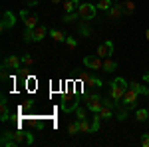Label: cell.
Here are the masks:
<instances>
[{"instance_id": "obj_14", "label": "cell", "mask_w": 149, "mask_h": 147, "mask_svg": "<svg viewBox=\"0 0 149 147\" xmlns=\"http://www.w3.org/2000/svg\"><path fill=\"white\" fill-rule=\"evenodd\" d=\"M80 0H64L62 2V8H64V12H76L78 8H80Z\"/></svg>"}, {"instance_id": "obj_4", "label": "cell", "mask_w": 149, "mask_h": 147, "mask_svg": "<svg viewBox=\"0 0 149 147\" xmlns=\"http://www.w3.org/2000/svg\"><path fill=\"white\" fill-rule=\"evenodd\" d=\"M86 107H88L92 113H97L103 107V98H102V95H97V93L88 95V98H86Z\"/></svg>"}, {"instance_id": "obj_19", "label": "cell", "mask_w": 149, "mask_h": 147, "mask_svg": "<svg viewBox=\"0 0 149 147\" xmlns=\"http://www.w3.org/2000/svg\"><path fill=\"white\" fill-rule=\"evenodd\" d=\"M78 123H80V133H93L92 125L88 123V117L86 119H78Z\"/></svg>"}, {"instance_id": "obj_11", "label": "cell", "mask_w": 149, "mask_h": 147, "mask_svg": "<svg viewBox=\"0 0 149 147\" xmlns=\"http://www.w3.org/2000/svg\"><path fill=\"white\" fill-rule=\"evenodd\" d=\"M46 34H50V30H48L46 26H36L34 30H32V42H40V40H44Z\"/></svg>"}, {"instance_id": "obj_33", "label": "cell", "mask_w": 149, "mask_h": 147, "mask_svg": "<svg viewBox=\"0 0 149 147\" xmlns=\"http://www.w3.org/2000/svg\"><path fill=\"white\" fill-rule=\"evenodd\" d=\"M111 2H117V0H111Z\"/></svg>"}, {"instance_id": "obj_18", "label": "cell", "mask_w": 149, "mask_h": 147, "mask_svg": "<svg viewBox=\"0 0 149 147\" xmlns=\"http://www.w3.org/2000/svg\"><path fill=\"white\" fill-rule=\"evenodd\" d=\"M135 119H137L139 123H143V121H149V109H143V107H139L137 111H135Z\"/></svg>"}, {"instance_id": "obj_20", "label": "cell", "mask_w": 149, "mask_h": 147, "mask_svg": "<svg viewBox=\"0 0 149 147\" xmlns=\"http://www.w3.org/2000/svg\"><path fill=\"white\" fill-rule=\"evenodd\" d=\"M95 6H97V10H102V12H107L109 8H111V6H113V2H111V0H100V2H97Z\"/></svg>"}, {"instance_id": "obj_32", "label": "cell", "mask_w": 149, "mask_h": 147, "mask_svg": "<svg viewBox=\"0 0 149 147\" xmlns=\"http://www.w3.org/2000/svg\"><path fill=\"white\" fill-rule=\"evenodd\" d=\"M52 2H54V4H58V2H64V0H52Z\"/></svg>"}, {"instance_id": "obj_22", "label": "cell", "mask_w": 149, "mask_h": 147, "mask_svg": "<svg viewBox=\"0 0 149 147\" xmlns=\"http://www.w3.org/2000/svg\"><path fill=\"white\" fill-rule=\"evenodd\" d=\"M68 133L70 135H78V133H80V123H78V119H76L74 123L68 125Z\"/></svg>"}, {"instance_id": "obj_28", "label": "cell", "mask_w": 149, "mask_h": 147, "mask_svg": "<svg viewBox=\"0 0 149 147\" xmlns=\"http://www.w3.org/2000/svg\"><path fill=\"white\" fill-rule=\"evenodd\" d=\"M80 32L84 36H90V28H88V26H80Z\"/></svg>"}, {"instance_id": "obj_7", "label": "cell", "mask_w": 149, "mask_h": 147, "mask_svg": "<svg viewBox=\"0 0 149 147\" xmlns=\"http://www.w3.org/2000/svg\"><path fill=\"white\" fill-rule=\"evenodd\" d=\"M113 42H111V40H107V42H103V44H100L97 46V50H95V54H97V56L100 58H109L111 56V54H113Z\"/></svg>"}, {"instance_id": "obj_34", "label": "cell", "mask_w": 149, "mask_h": 147, "mask_svg": "<svg viewBox=\"0 0 149 147\" xmlns=\"http://www.w3.org/2000/svg\"><path fill=\"white\" fill-rule=\"evenodd\" d=\"M147 123H149V121H147Z\"/></svg>"}, {"instance_id": "obj_6", "label": "cell", "mask_w": 149, "mask_h": 147, "mask_svg": "<svg viewBox=\"0 0 149 147\" xmlns=\"http://www.w3.org/2000/svg\"><path fill=\"white\" fill-rule=\"evenodd\" d=\"M137 98H139V91H135L133 88H127L125 95H123V100H121V105H123L125 109H131V107H135Z\"/></svg>"}, {"instance_id": "obj_26", "label": "cell", "mask_w": 149, "mask_h": 147, "mask_svg": "<svg viewBox=\"0 0 149 147\" xmlns=\"http://www.w3.org/2000/svg\"><path fill=\"white\" fill-rule=\"evenodd\" d=\"M76 119H86V109L76 107Z\"/></svg>"}, {"instance_id": "obj_23", "label": "cell", "mask_w": 149, "mask_h": 147, "mask_svg": "<svg viewBox=\"0 0 149 147\" xmlns=\"http://www.w3.org/2000/svg\"><path fill=\"white\" fill-rule=\"evenodd\" d=\"M123 10H125V14H133V12H135L133 0H125V2H123Z\"/></svg>"}, {"instance_id": "obj_25", "label": "cell", "mask_w": 149, "mask_h": 147, "mask_svg": "<svg viewBox=\"0 0 149 147\" xmlns=\"http://www.w3.org/2000/svg\"><path fill=\"white\" fill-rule=\"evenodd\" d=\"M22 64H26V66H32V64H34V58L30 56V54H24V56H22Z\"/></svg>"}, {"instance_id": "obj_31", "label": "cell", "mask_w": 149, "mask_h": 147, "mask_svg": "<svg viewBox=\"0 0 149 147\" xmlns=\"http://www.w3.org/2000/svg\"><path fill=\"white\" fill-rule=\"evenodd\" d=\"M145 40H147V42H149V28H147V30H145Z\"/></svg>"}, {"instance_id": "obj_3", "label": "cell", "mask_w": 149, "mask_h": 147, "mask_svg": "<svg viewBox=\"0 0 149 147\" xmlns=\"http://www.w3.org/2000/svg\"><path fill=\"white\" fill-rule=\"evenodd\" d=\"M78 14H80V20L81 22H92L97 14V6L92 4V2H81L80 8H78Z\"/></svg>"}, {"instance_id": "obj_10", "label": "cell", "mask_w": 149, "mask_h": 147, "mask_svg": "<svg viewBox=\"0 0 149 147\" xmlns=\"http://www.w3.org/2000/svg\"><path fill=\"white\" fill-rule=\"evenodd\" d=\"M14 24H16V16L12 14L10 10L4 12V18H2V24H0V28L6 32V30H10V28H14Z\"/></svg>"}, {"instance_id": "obj_1", "label": "cell", "mask_w": 149, "mask_h": 147, "mask_svg": "<svg viewBox=\"0 0 149 147\" xmlns=\"http://www.w3.org/2000/svg\"><path fill=\"white\" fill-rule=\"evenodd\" d=\"M0 143L4 147L30 145V143H34V137H32V133H28V131H8V129H4Z\"/></svg>"}, {"instance_id": "obj_17", "label": "cell", "mask_w": 149, "mask_h": 147, "mask_svg": "<svg viewBox=\"0 0 149 147\" xmlns=\"http://www.w3.org/2000/svg\"><path fill=\"white\" fill-rule=\"evenodd\" d=\"M50 36H52L54 42H66V32H62V30L52 28V30H50Z\"/></svg>"}, {"instance_id": "obj_12", "label": "cell", "mask_w": 149, "mask_h": 147, "mask_svg": "<svg viewBox=\"0 0 149 147\" xmlns=\"http://www.w3.org/2000/svg\"><path fill=\"white\" fill-rule=\"evenodd\" d=\"M4 66L8 70H20V66H22V58H18V56H8L6 60H4Z\"/></svg>"}, {"instance_id": "obj_21", "label": "cell", "mask_w": 149, "mask_h": 147, "mask_svg": "<svg viewBox=\"0 0 149 147\" xmlns=\"http://www.w3.org/2000/svg\"><path fill=\"white\" fill-rule=\"evenodd\" d=\"M84 84H86V86H92V88H102V86H103V82L100 78H92V76L86 79Z\"/></svg>"}, {"instance_id": "obj_27", "label": "cell", "mask_w": 149, "mask_h": 147, "mask_svg": "<svg viewBox=\"0 0 149 147\" xmlns=\"http://www.w3.org/2000/svg\"><path fill=\"white\" fill-rule=\"evenodd\" d=\"M141 145L149 147V133H143V135H141Z\"/></svg>"}, {"instance_id": "obj_24", "label": "cell", "mask_w": 149, "mask_h": 147, "mask_svg": "<svg viewBox=\"0 0 149 147\" xmlns=\"http://www.w3.org/2000/svg\"><path fill=\"white\" fill-rule=\"evenodd\" d=\"M66 46H68L70 50H76L78 48V40L74 36H66Z\"/></svg>"}, {"instance_id": "obj_9", "label": "cell", "mask_w": 149, "mask_h": 147, "mask_svg": "<svg viewBox=\"0 0 149 147\" xmlns=\"http://www.w3.org/2000/svg\"><path fill=\"white\" fill-rule=\"evenodd\" d=\"M125 14L123 10V4H119V2H113V6L107 10V18H111V20H117V18H121Z\"/></svg>"}, {"instance_id": "obj_5", "label": "cell", "mask_w": 149, "mask_h": 147, "mask_svg": "<svg viewBox=\"0 0 149 147\" xmlns=\"http://www.w3.org/2000/svg\"><path fill=\"white\" fill-rule=\"evenodd\" d=\"M84 66L92 72H97V70H103V58H100L97 54L93 56H86L84 58Z\"/></svg>"}, {"instance_id": "obj_13", "label": "cell", "mask_w": 149, "mask_h": 147, "mask_svg": "<svg viewBox=\"0 0 149 147\" xmlns=\"http://www.w3.org/2000/svg\"><path fill=\"white\" fill-rule=\"evenodd\" d=\"M0 113H2V117H0L2 121H8L10 119V109H8V102H6L4 95L0 98Z\"/></svg>"}, {"instance_id": "obj_2", "label": "cell", "mask_w": 149, "mask_h": 147, "mask_svg": "<svg viewBox=\"0 0 149 147\" xmlns=\"http://www.w3.org/2000/svg\"><path fill=\"white\" fill-rule=\"evenodd\" d=\"M127 88H129V82L125 78H115L111 84H109V98L113 100V102L121 103L123 100V95H125Z\"/></svg>"}, {"instance_id": "obj_29", "label": "cell", "mask_w": 149, "mask_h": 147, "mask_svg": "<svg viewBox=\"0 0 149 147\" xmlns=\"http://www.w3.org/2000/svg\"><path fill=\"white\" fill-rule=\"evenodd\" d=\"M26 2H28V6H38L40 0H26Z\"/></svg>"}, {"instance_id": "obj_8", "label": "cell", "mask_w": 149, "mask_h": 147, "mask_svg": "<svg viewBox=\"0 0 149 147\" xmlns=\"http://www.w3.org/2000/svg\"><path fill=\"white\" fill-rule=\"evenodd\" d=\"M20 16H22L24 26H26L28 30H34L36 26H38V22H40V18H38L36 14H28L26 10H22V12H20Z\"/></svg>"}, {"instance_id": "obj_30", "label": "cell", "mask_w": 149, "mask_h": 147, "mask_svg": "<svg viewBox=\"0 0 149 147\" xmlns=\"http://www.w3.org/2000/svg\"><path fill=\"white\" fill-rule=\"evenodd\" d=\"M143 82H145V84H149V72L145 74V76H143Z\"/></svg>"}, {"instance_id": "obj_16", "label": "cell", "mask_w": 149, "mask_h": 147, "mask_svg": "<svg viewBox=\"0 0 149 147\" xmlns=\"http://www.w3.org/2000/svg\"><path fill=\"white\" fill-rule=\"evenodd\" d=\"M62 20H64L66 24H76L78 20H80V14H78V10H76V12H66Z\"/></svg>"}, {"instance_id": "obj_15", "label": "cell", "mask_w": 149, "mask_h": 147, "mask_svg": "<svg viewBox=\"0 0 149 147\" xmlns=\"http://www.w3.org/2000/svg\"><path fill=\"white\" fill-rule=\"evenodd\" d=\"M115 70H117V62L111 60V56H109V58H103V70H102V72L111 74V72H115Z\"/></svg>"}]
</instances>
